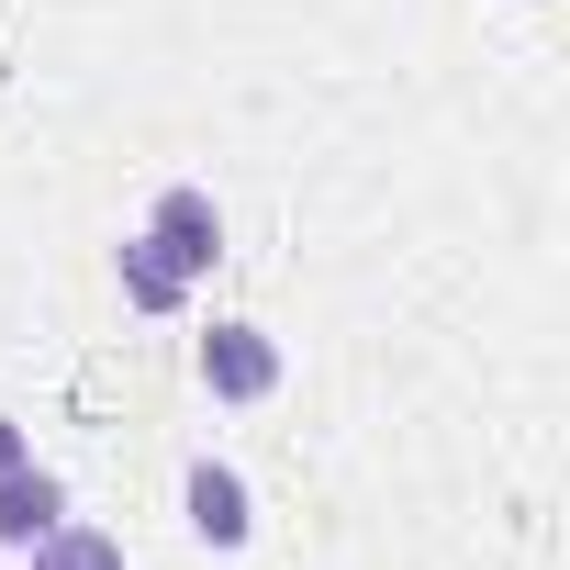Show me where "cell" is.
Returning <instances> with one entry per match:
<instances>
[{
  "instance_id": "6da1fadb",
  "label": "cell",
  "mask_w": 570,
  "mask_h": 570,
  "mask_svg": "<svg viewBox=\"0 0 570 570\" xmlns=\"http://www.w3.org/2000/svg\"><path fill=\"white\" fill-rule=\"evenodd\" d=\"M202 392L213 403H268L279 392V336L268 325H213L202 336Z\"/></svg>"
},
{
  "instance_id": "7a4b0ae2",
  "label": "cell",
  "mask_w": 570,
  "mask_h": 570,
  "mask_svg": "<svg viewBox=\"0 0 570 570\" xmlns=\"http://www.w3.org/2000/svg\"><path fill=\"white\" fill-rule=\"evenodd\" d=\"M146 235H157V246H168V257H179L190 279H202V268L224 257V213H213V190H190V179H179V190H157Z\"/></svg>"
},
{
  "instance_id": "3957f363",
  "label": "cell",
  "mask_w": 570,
  "mask_h": 570,
  "mask_svg": "<svg viewBox=\"0 0 570 570\" xmlns=\"http://www.w3.org/2000/svg\"><path fill=\"white\" fill-rule=\"evenodd\" d=\"M179 503H190V537H202V548H246V537H257V503H246V481H235L224 459H202V470L179 481Z\"/></svg>"
},
{
  "instance_id": "277c9868",
  "label": "cell",
  "mask_w": 570,
  "mask_h": 570,
  "mask_svg": "<svg viewBox=\"0 0 570 570\" xmlns=\"http://www.w3.org/2000/svg\"><path fill=\"white\" fill-rule=\"evenodd\" d=\"M46 525H68V492H57V470H0V548H35Z\"/></svg>"
},
{
  "instance_id": "5b68a950",
  "label": "cell",
  "mask_w": 570,
  "mask_h": 570,
  "mask_svg": "<svg viewBox=\"0 0 570 570\" xmlns=\"http://www.w3.org/2000/svg\"><path fill=\"white\" fill-rule=\"evenodd\" d=\"M124 303H135V314H179V303H190V268H179L157 235H124Z\"/></svg>"
},
{
  "instance_id": "8992f818",
  "label": "cell",
  "mask_w": 570,
  "mask_h": 570,
  "mask_svg": "<svg viewBox=\"0 0 570 570\" xmlns=\"http://www.w3.org/2000/svg\"><path fill=\"white\" fill-rule=\"evenodd\" d=\"M35 570H124V559H112L90 525H46V537H35Z\"/></svg>"
},
{
  "instance_id": "52a82bcc",
  "label": "cell",
  "mask_w": 570,
  "mask_h": 570,
  "mask_svg": "<svg viewBox=\"0 0 570 570\" xmlns=\"http://www.w3.org/2000/svg\"><path fill=\"white\" fill-rule=\"evenodd\" d=\"M23 459H35V436H23L12 414H0V470H23Z\"/></svg>"
}]
</instances>
